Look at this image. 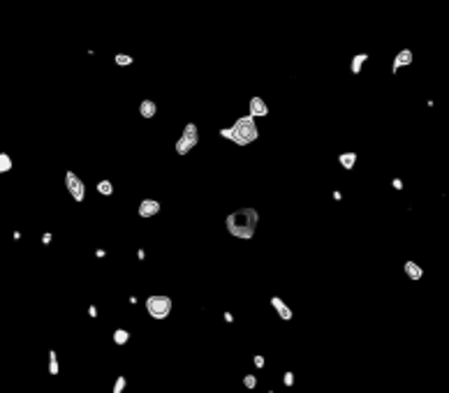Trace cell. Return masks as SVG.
Returning <instances> with one entry per match:
<instances>
[{"instance_id": "obj_14", "label": "cell", "mask_w": 449, "mask_h": 393, "mask_svg": "<svg viewBox=\"0 0 449 393\" xmlns=\"http://www.w3.org/2000/svg\"><path fill=\"white\" fill-rule=\"evenodd\" d=\"M95 190L100 192L102 196H111V195H114V183H111L109 178H102V181H97Z\"/></svg>"}, {"instance_id": "obj_11", "label": "cell", "mask_w": 449, "mask_h": 393, "mask_svg": "<svg viewBox=\"0 0 449 393\" xmlns=\"http://www.w3.org/2000/svg\"><path fill=\"white\" fill-rule=\"evenodd\" d=\"M139 114H141V118L151 121V118H155V116H158V104H155L153 100H141Z\"/></svg>"}, {"instance_id": "obj_19", "label": "cell", "mask_w": 449, "mask_h": 393, "mask_svg": "<svg viewBox=\"0 0 449 393\" xmlns=\"http://www.w3.org/2000/svg\"><path fill=\"white\" fill-rule=\"evenodd\" d=\"M114 63L118 65V67H127V65L134 63V58L127 56V53H116V56H114Z\"/></svg>"}, {"instance_id": "obj_8", "label": "cell", "mask_w": 449, "mask_h": 393, "mask_svg": "<svg viewBox=\"0 0 449 393\" xmlns=\"http://www.w3.org/2000/svg\"><path fill=\"white\" fill-rule=\"evenodd\" d=\"M271 305H273V310L278 312V317L283 319V322H292V317H294V312H292V308H287V303H285L280 296H271Z\"/></svg>"}, {"instance_id": "obj_12", "label": "cell", "mask_w": 449, "mask_h": 393, "mask_svg": "<svg viewBox=\"0 0 449 393\" xmlns=\"http://www.w3.org/2000/svg\"><path fill=\"white\" fill-rule=\"evenodd\" d=\"M357 160H359V155H357L355 151H348V153H341L338 155V162H341L343 169H348V172H352L357 165Z\"/></svg>"}, {"instance_id": "obj_29", "label": "cell", "mask_w": 449, "mask_h": 393, "mask_svg": "<svg viewBox=\"0 0 449 393\" xmlns=\"http://www.w3.org/2000/svg\"><path fill=\"white\" fill-rule=\"evenodd\" d=\"M137 257H139V259H141V261H144V259H146V250H144V247H139V250H137Z\"/></svg>"}, {"instance_id": "obj_30", "label": "cell", "mask_w": 449, "mask_h": 393, "mask_svg": "<svg viewBox=\"0 0 449 393\" xmlns=\"http://www.w3.org/2000/svg\"><path fill=\"white\" fill-rule=\"evenodd\" d=\"M331 196H334L336 201H341V199H343V192L341 190H334V195H331Z\"/></svg>"}, {"instance_id": "obj_2", "label": "cell", "mask_w": 449, "mask_h": 393, "mask_svg": "<svg viewBox=\"0 0 449 393\" xmlns=\"http://www.w3.org/2000/svg\"><path fill=\"white\" fill-rule=\"evenodd\" d=\"M232 134H229V141L236 144V146H250L255 141L260 139V127H257V121L250 118V116H241L236 118L234 125L229 127Z\"/></svg>"}, {"instance_id": "obj_23", "label": "cell", "mask_w": 449, "mask_h": 393, "mask_svg": "<svg viewBox=\"0 0 449 393\" xmlns=\"http://www.w3.org/2000/svg\"><path fill=\"white\" fill-rule=\"evenodd\" d=\"M253 363H255V368H260V370H262V368L266 366V359H264L262 354H255V356H253Z\"/></svg>"}, {"instance_id": "obj_18", "label": "cell", "mask_w": 449, "mask_h": 393, "mask_svg": "<svg viewBox=\"0 0 449 393\" xmlns=\"http://www.w3.org/2000/svg\"><path fill=\"white\" fill-rule=\"evenodd\" d=\"M192 148H195L192 144H188L185 139H178V141H176V146H174V151H176V155H188V153L192 151Z\"/></svg>"}, {"instance_id": "obj_7", "label": "cell", "mask_w": 449, "mask_h": 393, "mask_svg": "<svg viewBox=\"0 0 449 393\" xmlns=\"http://www.w3.org/2000/svg\"><path fill=\"white\" fill-rule=\"evenodd\" d=\"M412 60H415V53L410 49H401L396 56H394V63H392V74H399L401 67H410Z\"/></svg>"}, {"instance_id": "obj_28", "label": "cell", "mask_w": 449, "mask_h": 393, "mask_svg": "<svg viewBox=\"0 0 449 393\" xmlns=\"http://www.w3.org/2000/svg\"><path fill=\"white\" fill-rule=\"evenodd\" d=\"M222 319H225V322H234V315H232V312H225V315H222Z\"/></svg>"}, {"instance_id": "obj_17", "label": "cell", "mask_w": 449, "mask_h": 393, "mask_svg": "<svg viewBox=\"0 0 449 393\" xmlns=\"http://www.w3.org/2000/svg\"><path fill=\"white\" fill-rule=\"evenodd\" d=\"M12 158L7 155V153H0V174H7V172H12Z\"/></svg>"}, {"instance_id": "obj_26", "label": "cell", "mask_w": 449, "mask_h": 393, "mask_svg": "<svg viewBox=\"0 0 449 393\" xmlns=\"http://www.w3.org/2000/svg\"><path fill=\"white\" fill-rule=\"evenodd\" d=\"M42 243H44V245L51 243V231H44V234H42Z\"/></svg>"}, {"instance_id": "obj_13", "label": "cell", "mask_w": 449, "mask_h": 393, "mask_svg": "<svg viewBox=\"0 0 449 393\" xmlns=\"http://www.w3.org/2000/svg\"><path fill=\"white\" fill-rule=\"evenodd\" d=\"M368 58H371V56H368L366 51L355 53V56H352V60H350V72H352V74H359V72L364 70V63H366Z\"/></svg>"}, {"instance_id": "obj_15", "label": "cell", "mask_w": 449, "mask_h": 393, "mask_svg": "<svg viewBox=\"0 0 449 393\" xmlns=\"http://www.w3.org/2000/svg\"><path fill=\"white\" fill-rule=\"evenodd\" d=\"M127 343H130V331L127 329H114V345L125 347Z\"/></svg>"}, {"instance_id": "obj_27", "label": "cell", "mask_w": 449, "mask_h": 393, "mask_svg": "<svg viewBox=\"0 0 449 393\" xmlns=\"http://www.w3.org/2000/svg\"><path fill=\"white\" fill-rule=\"evenodd\" d=\"M88 315H90V317L95 319V317H97V315H100V310H97V308H95V305H90V308H88Z\"/></svg>"}, {"instance_id": "obj_22", "label": "cell", "mask_w": 449, "mask_h": 393, "mask_svg": "<svg viewBox=\"0 0 449 393\" xmlns=\"http://www.w3.org/2000/svg\"><path fill=\"white\" fill-rule=\"evenodd\" d=\"M294 380H297V377H294L292 370H287V373L283 375V384H285V387H294Z\"/></svg>"}, {"instance_id": "obj_20", "label": "cell", "mask_w": 449, "mask_h": 393, "mask_svg": "<svg viewBox=\"0 0 449 393\" xmlns=\"http://www.w3.org/2000/svg\"><path fill=\"white\" fill-rule=\"evenodd\" d=\"M127 387V380H125V375H118L114 382V389H111V393H123Z\"/></svg>"}, {"instance_id": "obj_1", "label": "cell", "mask_w": 449, "mask_h": 393, "mask_svg": "<svg viewBox=\"0 0 449 393\" xmlns=\"http://www.w3.org/2000/svg\"><path fill=\"white\" fill-rule=\"evenodd\" d=\"M257 224H260V213L253 206H243V208H236L234 213H229L225 217V229H227L229 236L234 238H241V241H250L257 231Z\"/></svg>"}, {"instance_id": "obj_16", "label": "cell", "mask_w": 449, "mask_h": 393, "mask_svg": "<svg viewBox=\"0 0 449 393\" xmlns=\"http://www.w3.org/2000/svg\"><path fill=\"white\" fill-rule=\"evenodd\" d=\"M49 373L56 377L58 373H60V363H58V354H56V349H51L49 352Z\"/></svg>"}, {"instance_id": "obj_21", "label": "cell", "mask_w": 449, "mask_h": 393, "mask_svg": "<svg viewBox=\"0 0 449 393\" xmlns=\"http://www.w3.org/2000/svg\"><path fill=\"white\" fill-rule=\"evenodd\" d=\"M243 387L253 391V389L257 387V377H255V375H243Z\"/></svg>"}, {"instance_id": "obj_9", "label": "cell", "mask_w": 449, "mask_h": 393, "mask_svg": "<svg viewBox=\"0 0 449 393\" xmlns=\"http://www.w3.org/2000/svg\"><path fill=\"white\" fill-rule=\"evenodd\" d=\"M181 139H185L188 144H192V146L199 144V127H197V123H185L183 132H181Z\"/></svg>"}, {"instance_id": "obj_5", "label": "cell", "mask_w": 449, "mask_h": 393, "mask_svg": "<svg viewBox=\"0 0 449 393\" xmlns=\"http://www.w3.org/2000/svg\"><path fill=\"white\" fill-rule=\"evenodd\" d=\"M248 116L255 118V121H257V118H266V116H269V104H266L260 95L250 97V104H248Z\"/></svg>"}, {"instance_id": "obj_6", "label": "cell", "mask_w": 449, "mask_h": 393, "mask_svg": "<svg viewBox=\"0 0 449 393\" xmlns=\"http://www.w3.org/2000/svg\"><path fill=\"white\" fill-rule=\"evenodd\" d=\"M160 208H162V206H160L158 199H151V196H148V199H141V201H139V208H137V213H139V217L148 220V217H155V215H158Z\"/></svg>"}, {"instance_id": "obj_25", "label": "cell", "mask_w": 449, "mask_h": 393, "mask_svg": "<svg viewBox=\"0 0 449 393\" xmlns=\"http://www.w3.org/2000/svg\"><path fill=\"white\" fill-rule=\"evenodd\" d=\"M392 185H394V188H396V190H403V181H401V178H394V181H392Z\"/></svg>"}, {"instance_id": "obj_24", "label": "cell", "mask_w": 449, "mask_h": 393, "mask_svg": "<svg viewBox=\"0 0 449 393\" xmlns=\"http://www.w3.org/2000/svg\"><path fill=\"white\" fill-rule=\"evenodd\" d=\"M95 257H97V259H104V257H107V250L97 247V250H95Z\"/></svg>"}, {"instance_id": "obj_3", "label": "cell", "mask_w": 449, "mask_h": 393, "mask_svg": "<svg viewBox=\"0 0 449 393\" xmlns=\"http://www.w3.org/2000/svg\"><path fill=\"white\" fill-rule=\"evenodd\" d=\"M171 310H174V301H171V296H165V294H153V296L146 298V312H148L153 319H158V322H162V319L169 317Z\"/></svg>"}, {"instance_id": "obj_10", "label": "cell", "mask_w": 449, "mask_h": 393, "mask_svg": "<svg viewBox=\"0 0 449 393\" xmlns=\"http://www.w3.org/2000/svg\"><path fill=\"white\" fill-rule=\"evenodd\" d=\"M403 271H405V275H408L410 280H415V282L424 278V268L419 266L417 261H410V259H408V261L403 264Z\"/></svg>"}, {"instance_id": "obj_4", "label": "cell", "mask_w": 449, "mask_h": 393, "mask_svg": "<svg viewBox=\"0 0 449 393\" xmlns=\"http://www.w3.org/2000/svg\"><path fill=\"white\" fill-rule=\"evenodd\" d=\"M65 188H67L70 196L74 199L76 203H81L83 199H86V183H83L81 178L76 176L72 169H67V172H65Z\"/></svg>"}]
</instances>
